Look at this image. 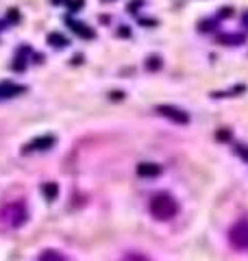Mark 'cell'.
Segmentation results:
<instances>
[{
	"instance_id": "6da1fadb",
	"label": "cell",
	"mask_w": 248,
	"mask_h": 261,
	"mask_svg": "<svg viewBox=\"0 0 248 261\" xmlns=\"http://www.w3.org/2000/svg\"><path fill=\"white\" fill-rule=\"evenodd\" d=\"M148 209H151V216L155 220H159V222H168V220H172L179 214V205H177V200L172 198L170 194H157V196H153Z\"/></svg>"
},
{
	"instance_id": "7a4b0ae2",
	"label": "cell",
	"mask_w": 248,
	"mask_h": 261,
	"mask_svg": "<svg viewBox=\"0 0 248 261\" xmlns=\"http://www.w3.org/2000/svg\"><path fill=\"white\" fill-rule=\"evenodd\" d=\"M29 218V211L24 207V202H11V205H7L3 209V222L11 228H18L27 222Z\"/></svg>"
},
{
	"instance_id": "3957f363",
	"label": "cell",
	"mask_w": 248,
	"mask_h": 261,
	"mask_svg": "<svg viewBox=\"0 0 248 261\" xmlns=\"http://www.w3.org/2000/svg\"><path fill=\"white\" fill-rule=\"evenodd\" d=\"M229 242L237 250H248V218L233 222V226L229 228Z\"/></svg>"
},
{
	"instance_id": "277c9868",
	"label": "cell",
	"mask_w": 248,
	"mask_h": 261,
	"mask_svg": "<svg viewBox=\"0 0 248 261\" xmlns=\"http://www.w3.org/2000/svg\"><path fill=\"white\" fill-rule=\"evenodd\" d=\"M157 113H161L163 118L177 122V124H187V122H189L187 111L179 109V107H172V105H159V107H157Z\"/></svg>"
},
{
	"instance_id": "5b68a950",
	"label": "cell",
	"mask_w": 248,
	"mask_h": 261,
	"mask_svg": "<svg viewBox=\"0 0 248 261\" xmlns=\"http://www.w3.org/2000/svg\"><path fill=\"white\" fill-rule=\"evenodd\" d=\"M55 137L53 135H41V137H35L31 140L27 146H24V152H41V150H51L55 146Z\"/></svg>"
},
{
	"instance_id": "8992f818",
	"label": "cell",
	"mask_w": 248,
	"mask_h": 261,
	"mask_svg": "<svg viewBox=\"0 0 248 261\" xmlns=\"http://www.w3.org/2000/svg\"><path fill=\"white\" fill-rule=\"evenodd\" d=\"M24 92V87L18 85V83H0V100H5V98H13Z\"/></svg>"
},
{
	"instance_id": "52a82bcc",
	"label": "cell",
	"mask_w": 248,
	"mask_h": 261,
	"mask_svg": "<svg viewBox=\"0 0 248 261\" xmlns=\"http://www.w3.org/2000/svg\"><path fill=\"white\" fill-rule=\"evenodd\" d=\"M161 172V168L157 163H139L137 166V174L139 176H157Z\"/></svg>"
},
{
	"instance_id": "ba28073f",
	"label": "cell",
	"mask_w": 248,
	"mask_h": 261,
	"mask_svg": "<svg viewBox=\"0 0 248 261\" xmlns=\"http://www.w3.org/2000/svg\"><path fill=\"white\" fill-rule=\"evenodd\" d=\"M48 44H53L55 48H65L68 46V37L61 35V33H51L48 35Z\"/></svg>"
},
{
	"instance_id": "9c48e42d",
	"label": "cell",
	"mask_w": 248,
	"mask_h": 261,
	"mask_svg": "<svg viewBox=\"0 0 248 261\" xmlns=\"http://www.w3.org/2000/svg\"><path fill=\"white\" fill-rule=\"evenodd\" d=\"M39 261H65L61 252H57V250H44L39 255Z\"/></svg>"
},
{
	"instance_id": "30bf717a",
	"label": "cell",
	"mask_w": 248,
	"mask_h": 261,
	"mask_svg": "<svg viewBox=\"0 0 248 261\" xmlns=\"http://www.w3.org/2000/svg\"><path fill=\"white\" fill-rule=\"evenodd\" d=\"M72 29H74V33H77V35H81V37H94V31L92 29H87L85 24H79V22H74L72 24Z\"/></svg>"
},
{
	"instance_id": "8fae6325",
	"label": "cell",
	"mask_w": 248,
	"mask_h": 261,
	"mask_svg": "<svg viewBox=\"0 0 248 261\" xmlns=\"http://www.w3.org/2000/svg\"><path fill=\"white\" fill-rule=\"evenodd\" d=\"M41 192H44V196H46V200H55L57 198V185L55 183H46L44 187H41Z\"/></svg>"
},
{
	"instance_id": "7c38bea8",
	"label": "cell",
	"mask_w": 248,
	"mask_h": 261,
	"mask_svg": "<svg viewBox=\"0 0 248 261\" xmlns=\"http://www.w3.org/2000/svg\"><path fill=\"white\" fill-rule=\"evenodd\" d=\"M220 42H225L229 46H235L239 42H244V37L242 35H220Z\"/></svg>"
},
{
	"instance_id": "4fadbf2b",
	"label": "cell",
	"mask_w": 248,
	"mask_h": 261,
	"mask_svg": "<svg viewBox=\"0 0 248 261\" xmlns=\"http://www.w3.org/2000/svg\"><path fill=\"white\" fill-rule=\"evenodd\" d=\"M122 261H148L142 252H129V255H124Z\"/></svg>"
},
{
	"instance_id": "5bb4252c",
	"label": "cell",
	"mask_w": 248,
	"mask_h": 261,
	"mask_svg": "<svg viewBox=\"0 0 248 261\" xmlns=\"http://www.w3.org/2000/svg\"><path fill=\"white\" fill-rule=\"evenodd\" d=\"M159 65H161V63H159V57H153V59H148L146 68H148V70H151V68H153V70H157V68H159Z\"/></svg>"
},
{
	"instance_id": "9a60e30c",
	"label": "cell",
	"mask_w": 248,
	"mask_h": 261,
	"mask_svg": "<svg viewBox=\"0 0 248 261\" xmlns=\"http://www.w3.org/2000/svg\"><path fill=\"white\" fill-rule=\"evenodd\" d=\"M237 152H242V154H244V157L248 159V150H246V146H237Z\"/></svg>"
},
{
	"instance_id": "2e32d148",
	"label": "cell",
	"mask_w": 248,
	"mask_h": 261,
	"mask_svg": "<svg viewBox=\"0 0 248 261\" xmlns=\"http://www.w3.org/2000/svg\"><path fill=\"white\" fill-rule=\"evenodd\" d=\"M244 27H248V11L244 13Z\"/></svg>"
},
{
	"instance_id": "e0dca14e",
	"label": "cell",
	"mask_w": 248,
	"mask_h": 261,
	"mask_svg": "<svg viewBox=\"0 0 248 261\" xmlns=\"http://www.w3.org/2000/svg\"><path fill=\"white\" fill-rule=\"evenodd\" d=\"M53 3H63V0H53Z\"/></svg>"
},
{
	"instance_id": "ac0fdd59",
	"label": "cell",
	"mask_w": 248,
	"mask_h": 261,
	"mask_svg": "<svg viewBox=\"0 0 248 261\" xmlns=\"http://www.w3.org/2000/svg\"><path fill=\"white\" fill-rule=\"evenodd\" d=\"M105 3H111V0H105Z\"/></svg>"
}]
</instances>
